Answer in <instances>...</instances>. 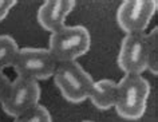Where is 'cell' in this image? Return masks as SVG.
Segmentation results:
<instances>
[{
  "instance_id": "ba28073f",
  "label": "cell",
  "mask_w": 158,
  "mask_h": 122,
  "mask_svg": "<svg viewBox=\"0 0 158 122\" xmlns=\"http://www.w3.org/2000/svg\"><path fill=\"white\" fill-rule=\"evenodd\" d=\"M74 0H47L38 11V22L51 34L66 26V19L75 8Z\"/></svg>"
},
{
  "instance_id": "7c38bea8",
  "label": "cell",
  "mask_w": 158,
  "mask_h": 122,
  "mask_svg": "<svg viewBox=\"0 0 158 122\" xmlns=\"http://www.w3.org/2000/svg\"><path fill=\"white\" fill-rule=\"evenodd\" d=\"M14 122H52V118H51V114L47 107L38 105L24 114L16 117Z\"/></svg>"
},
{
  "instance_id": "8fae6325",
  "label": "cell",
  "mask_w": 158,
  "mask_h": 122,
  "mask_svg": "<svg viewBox=\"0 0 158 122\" xmlns=\"http://www.w3.org/2000/svg\"><path fill=\"white\" fill-rule=\"evenodd\" d=\"M148 36V70L153 75L158 74V28L154 27L150 34H146Z\"/></svg>"
},
{
  "instance_id": "5b68a950",
  "label": "cell",
  "mask_w": 158,
  "mask_h": 122,
  "mask_svg": "<svg viewBox=\"0 0 158 122\" xmlns=\"http://www.w3.org/2000/svg\"><path fill=\"white\" fill-rule=\"evenodd\" d=\"M39 99L40 86L38 82L16 77L10 83V87L2 101V107L8 116L16 118L38 106Z\"/></svg>"
},
{
  "instance_id": "9c48e42d",
  "label": "cell",
  "mask_w": 158,
  "mask_h": 122,
  "mask_svg": "<svg viewBox=\"0 0 158 122\" xmlns=\"http://www.w3.org/2000/svg\"><path fill=\"white\" fill-rule=\"evenodd\" d=\"M117 83L111 79H101L94 82L90 91V101L99 110H109L114 107L117 101Z\"/></svg>"
},
{
  "instance_id": "4fadbf2b",
  "label": "cell",
  "mask_w": 158,
  "mask_h": 122,
  "mask_svg": "<svg viewBox=\"0 0 158 122\" xmlns=\"http://www.w3.org/2000/svg\"><path fill=\"white\" fill-rule=\"evenodd\" d=\"M18 4V2L15 0H0V22L4 20L7 15L10 14V11Z\"/></svg>"
},
{
  "instance_id": "6da1fadb",
  "label": "cell",
  "mask_w": 158,
  "mask_h": 122,
  "mask_svg": "<svg viewBox=\"0 0 158 122\" xmlns=\"http://www.w3.org/2000/svg\"><path fill=\"white\" fill-rule=\"evenodd\" d=\"M117 114L123 120L137 121L143 117L150 95L149 82L141 75H125L117 83Z\"/></svg>"
},
{
  "instance_id": "52a82bcc",
  "label": "cell",
  "mask_w": 158,
  "mask_h": 122,
  "mask_svg": "<svg viewBox=\"0 0 158 122\" xmlns=\"http://www.w3.org/2000/svg\"><path fill=\"white\" fill-rule=\"evenodd\" d=\"M148 36L145 32L127 34L122 39L118 66L125 75H141L148 70Z\"/></svg>"
},
{
  "instance_id": "30bf717a",
  "label": "cell",
  "mask_w": 158,
  "mask_h": 122,
  "mask_svg": "<svg viewBox=\"0 0 158 122\" xmlns=\"http://www.w3.org/2000/svg\"><path fill=\"white\" fill-rule=\"evenodd\" d=\"M19 46L16 40L10 35H0V73L14 65L18 55Z\"/></svg>"
},
{
  "instance_id": "7a4b0ae2",
  "label": "cell",
  "mask_w": 158,
  "mask_h": 122,
  "mask_svg": "<svg viewBox=\"0 0 158 122\" xmlns=\"http://www.w3.org/2000/svg\"><path fill=\"white\" fill-rule=\"evenodd\" d=\"M91 36L83 26H64L52 32L48 40V51L58 63L75 62L89 53Z\"/></svg>"
},
{
  "instance_id": "5bb4252c",
  "label": "cell",
  "mask_w": 158,
  "mask_h": 122,
  "mask_svg": "<svg viewBox=\"0 0 158 122\" xmlns=\"http://www.w3.org/2000/svg\"><path fill=\"white\" fill-rule=\"evenodd\" d=\"M10 83H11L10 78L4 73H0V103H2L3 98H4L7 90L10 87Z\"/></svg>"
},
{
  "instance_id": "277c9868",
  "label": "cell",
  "mask_w": 158,
  "mask_h": 122,
  "mask_svg": "<svg viewBox=\"0 0 158 122\" xmlns=\"http://www.w3.org/2000/svg\"><path fill=\"white\" fill-rule=\"evenodd\" d=\"M12 67L18 77L38 82L54 77L58 62L50 54L48 48L24 47V48H19Z\"/></svg>"
},
{
  "instance_id": "8992f818",
  "label": "cell",
  "mask_w": 158,
  "mask_h": 122,
  "mask_svg": "<svg viewBox=\"0 0 158 122\" xmlns=\"http://www.w3.org/2000/svg\"><path fill=\"white\" fill-rule=\"evenodd\" d=\"M157 8L156 0H125L117 10V23L126 35L145 32Z\"/></svg>"
},
{
  "instance_id": "9a60e30c",
  "label": "cell",
  "mask_w": 158,
  "mask_h": 122,
  "mask_svg": "<svg viewBox=\"0 0 158 122\" xmlns=\"http://www.w3.org/2000/svg\"><path fill=\"white\" fill-rule=\"evenodd\" d=\"M83 122H93V121H83Z\"/></svg>"
},
{
  "instance_id": "3957f363",
  "label": "cell",
  "mask_w": 158,
  "mask_h": 122,
  "mask_svg": "<svg viewBox=\"0 0 158 122\" xmlns=\"http://www.w3.org/2000/svg\"><path fill=\"white\" fill-rule=\"evenodd\" d=\"M54 83L66 101L71 103H81L89 98L94 79L75 61L58 63L54 74Z\"/></svg>"
}]
</instances>
